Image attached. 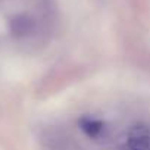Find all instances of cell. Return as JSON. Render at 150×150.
I'll return each mask as SVG.
<instances>
[{"label": "cell", "instance_id": "3957f363", "mask_svg": "<svg viewBox=\"0 0 150 150\" xmlns=\"http://www.w3.org/2000/svg\"><path fill=\"white\" fill-rule=\"evenodd\" d=\"M84 128L88 131V134L90 135H97L100 131H102V125L100 124H97V122H94V121H88V122H86L84 124Z\"/></svg>", "mask_w": 150, "mask_h": 150}, {"label": "cell", "instance_id": "7a4b0ae2", "mask_svg": "<svg viewBox=\"0 0 150 150\" xmlns=\"http://www.w3.org/2000/svg\"><path fill=\"white\" fill-rule=\"evenodd\" d=\"M30 27H31V22H30V19L25 18V16H18V18H15V19L12 21V30H13V33L18 34V35L25 34V33L30 30Z\"/></svg>", "mask_w": 150, "mask_h": 150}, {"label": "cell", "instance_id": "6da1fadb", "mask_svg": "<svg viewBox=\"0 0 150 150\" xmlns=\"http://www.w3.org/2000/svg\"><path fill=\"white\" fill-rule=\"evenodd\" d=\"M127 150H150V128L147 125H135L127 138Z\"/></svg>", "mask_w": 150, "mask_h": 150}]
</instances>
